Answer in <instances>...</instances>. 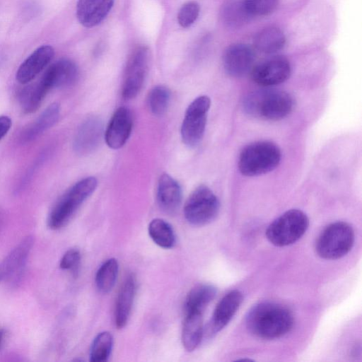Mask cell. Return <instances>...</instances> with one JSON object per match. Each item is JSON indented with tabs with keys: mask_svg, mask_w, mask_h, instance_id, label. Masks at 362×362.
Returning <instances> with one entry per match:
<instances>
[{
	"mask_svg": "<svg viewBox=\"0 0 362 362\" xmlns=\"http://www.w3.org/2000/svg\"><path fill=\"white\" fill-rule=\"evenodd\" d=\"M293 316L286 307L274 302H261L252 306L245 325L254 336L264 339L280 338L292 329Z\"/></svg>",
	"mask_w": 362,
	"mask_h": 362,
	"instance_id": "1",
	"label": "cell"
},
{
	"mask_svg": "<svg viewBox=\"0 0 362 362\" xmlns=\"http://www.w3.org/2000/svg\"><path fill=\"white\" fill-rule=\"evenodd\" d=\"M293 105V99L288 93L273 88L253 91L243 100L244 110L248 115L271 121L287 117Z\"/></svg>",
	"mask_w": 362,
	"mask_h": 362,
	"instance_id": "2",
	"label": "cell"
},
{
	"mask_svg": "<svg viewBox=\"0 0 362 362\" xmlns=\"http://www.w3.org/2000/svg\"><path fill=\"white\" fill-rule=\"evenodd\" d=\"M281 159V150L274 143L269 141H255L241 151L238 168L245 176H259L276 168Z\"/></svg>",
	"mask_w": 362,
	"mask_h": 362,
	"instance_id": "3",
	"label": "cell"
},
{
	"mask_svg": "<svg viewBox=\"0 0 362 362\" xmlns=\"http://www.w3.org/2000/svg\"><path fill=\"white\" fill-rule=\"evenodd\" d=\"M98 182L94 177H85L71 186L58 200L48 216V226L52 229L64 226L95 191Z\"/></svg>",
	"mask_w": 362,
	"mask_h": 362,
	"instance_id": "4",
	"label": "cell"
},
{
	"mask_svg": "<svg viewBox=\"0 0 362 362\" xmlns=\"http://www.w3.org/2000/svg\"><path fill=\"white\" fill-rule=\"evenodd\" d=\"M354 239V229L348 223H332L318 236L315 243L316 253L325 259H339L351 250Z\"/></svg>",
	"mask_w": 362,
	"mask_h": 362,
	"instance_id": "5",
	"label": "cell"
},
{
	"mask_svg": "<svg viewBox=\"0 0 362 362\" xmlns=\"http://www.w3.org/2000/svg\"><path fill=\"white\" fill-rule=\"evenodd\" d=\"M309 226L307 215L299 209H291L268 226L266 236L274 245L284 247L297 242L306 232Z\"/></svg>",
	"mask_w": 362,
	"mask_h": 362,
	"instance_id": "6",
	"label": "cell"
},
{
	"mask_svg": "<svg viewBox=\"0 0 362 362\" xmlns=\"http://www.w3.org/2000/svg\"><path fill=\"white\" fill-rule=\"evenodd\" d=\"M220 209L218 199L204 185L198 186L190 194L184 206V215L192 225L202 226L214 221Z\"/></svg>",
	"mask_w": 362,
	"mask_h": 362,
	"instance_id": "7",
	"label": "cell"
},
{
	"mask_svg": "<svg viewBox=\"0 0 362 362\" xmlns=\"http://www.w3.org/2000/svg\"><path fill=\"white\" fill-rule=\"evenodd\" d=\"M210 106V98L201 95L187 107L181 126L182 139L187 146L195 147L202 141Z\"/></svg>",
	"mask_w": 362,
	"mask_h": 362,
	"instance_id": "8",
	"label": "cell"
},
{
	"mask_svg": "<svg viewBox=\"0 0 362 362\" xmlns=\"http://www.w3.org/2000/svg\"><path fill=\"white\" fill-rule=\"evenodd\" d=\"M149 50L146 46L136 48L132 53L124 72L122 95L126 100L136 97L140 93L148 69Z\"/></svg>",
	"mask_w": 362,
	"mask_h": 362,
	"instance_id": "9",
	"label": "cell"
},
{
	"mask_svg": "<svg viewBox=\"0 0 362 362\" xmlns=\"http://www.w3.org/2000/svg\"><path fill=\"white\" fill-rule=\"evenodd\" d=\"M291 74L290 62L284 57H274L262 61L251 70L253 81L264 87L284 83L290 77Z\"/></svg>",
	"mask_w": 362,
	"mask_h": 362,
	"instance_id": "10",
	"label": "cell"
},
{
	"mask_svg": "<svg viewBox=\"0 0 362 362\" xmlns=\"http://www.w3.org/2000/svg\"><path fill=\"white\" fill-rule=\"evenodd\" d=\"M255 54L247 45L235 43L228 46L223 55L226 72L233 77H241L254 66Z\"/></svg>",
	"mask_w": 362,
	"mask_h": 362,
	"instance_id": "11",
	"label": "cell"
},
{
	"mask_svg": "<svg viewBox=\"0 0 362 362\" xmlns=\"http://www.w3.org/2000/svg\"><path fill=\"white\" fill-rule=\"evenodd\" d=\"M132 127L131 111L126 107H118L112 116L104 134L107 145L112 149L122 147L131 134Z\"/></svg>",
	"mask_w": 362,
	"mask_h": 362,
	"instance_id": "12",
	"label": "cell"
},
{
	"mask_svg": "<svg viewBox=\"0 0 362 362\" xmlns=\"http://www.w3.org/2000/svg\"><path fill=\"white\" fill-rule=\"evenodd\" d=\"M103 124L98 117H90L81 123L74 140V149L80 155L93 152L103 136Z\"/></svg>",
	"mask_w": 362,
	"mask_h": 362,
	"instance_id": "13",
	"label": "cell"
},
{
	"mask_svg": "<svg viewBox=\"0 0 362 362\" xmlns=\"http://www.w3.org/2000/svg\"><path fill=\"white\" fill-rule=\"evenodd\" d=\"M33 243L31 236L25 237L0 263L1 279L11 281L18 280L23 271Z\"/></svg>",
	"mask_w": 362,
	"mask_h": 362,
	"instance_id": "14",
	"label": "cell"
},
{
	"mask_svg": "<svg viewBox=\"0 0 362 362\" xmlns=\"http://www.w3.org/2000/svg\"><path fill=\"white\" fill-rule=\"evenodd\" d=\"M78 77V69L75 62L69 59H61L47 69L40 80L50 90L70 86Z\"/></svg>",
	"mask_w": 362,
	"mask_h": 362,
	"instance_id": "15",
	"label": "cell"
},
{
	"mask_svg": "<svg viewBox=\"0 0 362 362\" xmlns=\"http://www.w3.org/2000/svg\"><path fill=\"white\" fill-rule=\"evenodd\" d=\"M243 300L239 290H233L226 293L217 303L212 315L209 332L214 334L224 328L231 320Z\"/></svg>",
	"mask_w": 362,
	"mask_h": 362,
	"instance_id": "16",
	"label": "cell"
},
{
	"mask_svg": "<svg viewBox=\"0 0 362 362\" xmlns=\"http://www.w3.org/2000/svg\"><path fill=\"white\" fill-rule=\"evenodd\" d=\"M54 49L50 45H42L34 50L18 67L16 78L22 84L33 80L52 61Z\"/></svg>",
	"mask_w": 362,
	"mask_h": 362,
	"instance_id": "17",
	"label": "cell"
},
{
	"mask_svg": "<svg viewBox=\"0 0 362 362\" xmlns=\"http://www.w3.org/2000/svg\"><path fill=\"white\" fill-rule=\"evenodd\" d=\"M136 292V279L128 274L119 290L115 308V323L117 328L124 327L128 322Z\"/></svg>",
	"mask_w": 362,
	"mask_h": 362,
	"instance_id": "18",
	"label": "cell"
},
{
	"mask_svg": "<svg viewBox=\"0 0 362 362\" xmlns=\"http://www.w3.org/2000/svg\"><path fill=\"white\" fill-rule=\"evenodd\" d=\"M114 4V0H78L76 4V17L86 28L100 23L107 16Z\"/></svg>",
	"mask_w": 362,
	"mask_h": 362,
	"instance_id": "19",
	"label": "cell"
},
{
	"mask_svg": "<svg viewBox=\"0 0 362 362\" xmlns=\"http://www.w3.org/2000/svg\"><path fill=\"white\" fill-rule=\"evenodd\" d=\"M182 192L179 183L167 173L160 175L157 187V200L160 209L173 214L180 207Z\"/></svg>",
	"mask_w": 362,
	"mask_h": 362,
	"instance_id": "20",
	"label": "cell"
},
{
	"mask_svg": "<svg viewBox=\"0 0 362 362\" xmlns=\"http://www.w3.org/2000/svg\"><path fill=\"white\" fill-rule=\"evenodd\" d=\"M203 317L200 313H187L182 330V342L187 351H194L203 337Z\"/></svg>",
	"mask_w": 362,
	"mask_h": 362,
	"instance_id": "21",
	"label": "cell"
},
{
	"mask_svg": "<svg viewBox=\"0 0 362 362\" xmlns=\"http://www.w3.org/2000/svg\"><path fill=\"white\" fill-rule=\"evenodd\" d=\"M257 50L265 54H272L281 50L286 44L284 32L276 27H267L259 30L253 40Z\"/></svg>",
	"mask_w": 362,
	"mask_h": 362,
	"instance_id": "22",
	"label": "cell"
},
{
	"mask_svg": "<svg viewBox=\"0 0 362 362\" xmlns=\"http://www.w3.org/2000/svg\"><path fill=\"white\" fill-rule=\"evenodd\" d=\"M216 288L211 284H199L194 286L186 297L184 305L185 313H203L206 306L216 297Z\"/></svg>",
	"mask_w": 362,
	"mask_h": 362,
	"instance_id": "23",
	"label": "cell"
},
{
	"mask_svg": "<svg viewBox=\"0 0 362 362\" xmlns=\"http://www.w3.org/2000/svg\"><path fill=\"white\" fill-rule=\"evenodd\" d=\"M60 115V106L57 103L50 104L25 131L23 139L30 141L48 129L52 127L59 119Z\"/></svg>",
	"mask_w": 362,
	"mask_h": 362,
	"instance_id": "24",
	"label": "cell"
},
{
	"mask_svg": "<svg viewBox=\"0 0 362 362\" xmlns=\"http://www.w3.org/2000/svg\"><path fill=\"white\" fill-rule=\"evenodd\" d=\"M148 232L151 240L159 247L172 248L176 241L172 226L161 218H154L148 224Z\"/></svg>",
	"mask_w": 362,
	"mask_h": 362,
	"instance_id": "25",
	"label": "cell"
},
{
	"mask_svg": "<svg viewBox=\"0 0 362 362\" xmlns=\"http://www.w3.org/2000/svg\"><path fill=\"white\" fill-rule=\"evenodd\" d=\"M49 91L41 80L36 84L23 89L20 95V102L23 110L26 113L36 111Z\"/></svg>",
	"mask_w": 362,
	"mask_h": 362,
	"instance_id": "26",
	"label": "cell"
},
{
	"mask_svg": "<svg viewBox=\"0 0 362 362\" xmlns=\"http://www.w3.org/2000/svg\"><path fill=\"white\" fill-rule=\"evenodd\" d=\"M119 264L115 258L104 262L98 268L95 274V285L102 293L110 292L117 281Z\"/></svg>",
	"mask_w": 362,
	"mask_h": 362,
	"instance_id": "27",
	"label": "cell"
},
{
	"mask_svg": "<svg viewBox=\"0 0 362 362\" xmlns=\"http://www.w3.org/2000/svg\"><path fill=\"white\" fill-rule=\"evenodd\" d=\"M113 338L108 332L99 333L93 339L90 351V361L92 362L106 361L111 353Z\"/></svg>",
	"mask_w": 362,
	"mask_h": 362,
	"instance_id": "28",
	"label": "cell"
},
{
	"mask_svg": "<svg viewBox=\"0 0 362 362\" xmlns=\"http://www.w3.org/2000/svg\"><path fill=\"white\" fill-rule=\"evenodd\" d=\"M170 100V92L164 86H156L148 93L147 98L150 111L155 115L160 116L168 110Z\"/></svg>",
	"mask_w": 362,
	"mask_h": 362,
	"instance_id": "29",
	"label": "cell"
},
{
	"mask_svg": "<svg viewBox=\"0 0 362 362\" xmlns=\"http://www.w3.org/2000/svg\"><path fill=\"white\" fill-rule=\"evenodd\" d=\"M221 17L227 25L238 26L245 23L250 16L246 12L243 1L233 0L223 6Z\"/></svg>",
	"mask_w": 362,
	"mask_h": 362,
	"instance_id": "30",
	"label": "cell"
},
{
	"mask_svg": "<svg viewBox=\"0 0 362 362\" xmlns=\"http://www.w3.org/2000/svg\"><path fill=\"white\" fill-rule=\"evenodd\" d=\"M246 12L251 16H264L272 13L277 7L279 0H244Z\"/></svg>",
	"mask_w": 362,
	"mask_h": 362,
	"instance_id": "31",
	"label": "cell"
},
{
	"mask_svg": "<svg viewBox=\"0 0 362 362\" xmlns=\"http://www.w3.org/2000/svg\"><path fill=\"white\" fill-rule=\"evenodd\" d=\"M199 5L195 1H189L184 4L177 14L178 23L182 28L190 27L197 19L199 14Z\"/></svg>",
	"mask_w": 362,
	"mask_h": 362,
	"instance_id": "32",
	"label": "cell"
},
{
	"mask_svg": "<svg viewBox=\"0 0 362 362\" xmlns=\"http://www.w3.org/2000/svg\"><path fill=\"white\" fill-rule=\"evenodd\" d=\"M80 261L81 254L79 250L72 248L64 253L61 259L59 266L62 269L76 272L79 267Z\"/></svg>",
	"mask_w": 362,
	"mask_h": 362,
	"instance_id": "33",
	"label": "cell"
},
{
	"mask_svg": "<svg viewBox=\"0 0 362 362\" xmlns=\"http://www.w3.org/2000/svg\"><path fill=\"white\" fill-rule=\"evenodd\" d=\"M11 124V119L8 116H0V140L8 133Z\"/></svg>",
	"mask_w": 362,
	"mask_h": 362,
	"instance_id": "34",
	"label": "cell"
},
{
	"mask_svg": "<svg viewBox=\"0 0 362 362\" xmlns=\"http://www.w3.org/2000/svg\"><path fill=\"white\" fill-rule=\"evenodd\" d=\"M3 338H4V332L1 330H0V348L2 344Z\"/></svg>",
	"mask_w": 362,
	"mask_h": 362,
	"instance_id": "35",
	"label": "cell"
},
{
	"mask_svg": "<svg viewBox=\"0 0 362 362\" xmlns=\"http://www.w3.org/2000/svg\"><path fill=\"white\" fill-rule=\"evenodd\" d=\"M1 280V276H0V281Z\"/></svg>",
	"mask_w": 362,
	"mask_h": 362,
	"instance_id": "36",
	"label": "cell"
}]
</instances>
